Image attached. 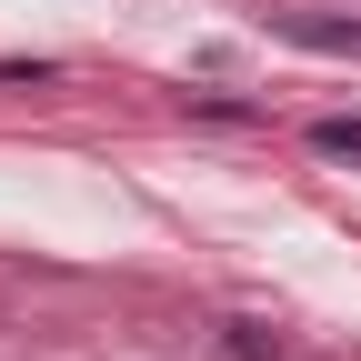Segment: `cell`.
I'll return each mask as SVG.
<instances>
[{
    "label": "cell",
    "mask_w": 361,
    "mask_h": 361,
    "mask_svg": "<svg viewBox=\"0 0 361 361\" xmlns=\"http://www.w3.org/2000/svg\"><path fill=\"white\" fill-rule=\"evenodd\" d=\"M311 141H322L331 161H361V111H331V121H311Z\"/></svg>",
    "instance_id": "cell-1"
},
{
    "label": "cell",
    "mask_w": 361,
    "mask_h": 361,
    "mask_svg": "<svg viewBox=\"0 0 361 361\" xmlns=\"http://www.w3.org/2000/svg\"><path fill=\"white\" fill-rule=\"evenodd\" d=\"M231 351H241V361H281V341H271L261 322H231Z\"/></svg>",
    "instance_id": "cell-2"
},
{
    "label": "cell",
    "mask_w": 361,
    "mask_h": 361,
    "mask_svg": "<svg viewBox=\"0 0 361 361\" xmlns=\"http://www.w3.org/2000/svg\"><path fill=\"white\" fill-rule=\"evenodd\" d=\"M301 40H322V51H361V30H351V20H301Z\"/></svg>",
    "instance_id": "cell-3"
}]
</instances>
